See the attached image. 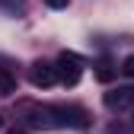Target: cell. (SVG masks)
<instances>
[{
    "mask_svg": "<svg viewBox=\"0 0 134 134\" xmlns=\"http://www.w3.org/2000/svg\"><path fill=\"white\" fill-rule=\"evenodd\" d=\"M29 125L32 128H86V112L77 105H42L29 109Z\"/></svg>",
    "mask_w": 134,
    "mask_h": 134,
    "instance_id": "6da1fadb",
    "label": "cell"
},
{
    "mask_svg": "<svg viewBox=\"0 0 134 134\" xmlns=\"http://www.w3.org/2000/svg\"><path fill=\"white\" fill-rule=\"evenodd\" d=\"M0 7H7V10H23V0H0Z\"/></svg>",
    "mask_w": 134,
    "mask_h": 134,
    "instance_id": "ba28073f",
    "label": "cell"
},
{
    "mask_svg": "<svg viewBox=\"0 0 134 134\" xmlns=\"http://www.w3.org/2000/svg\"><path fill=\"white\" fill-rule=\"evenodd\" d=\"M102 102H105V109H112V112L131 109V105H134V86H112V90L102 96Z\"/></svg>",
    "mask_w": 134,
    "mask_h": 134,
    "instance_id": "277c9868",
    "label": "cell"
},
{
    "mask_svg": "<svg viewBox=\"0 0 134 134\" xmlns=\"http://www.w3.org/2000/svg\"><path fill=\"white\" fill-rule=\"evenodd\" d=\"M96 77L102 80V83H109V80H112V67H109V64H99V70H96Z\"/></svg>",
    "mask_w": 134,
    "mask_h": 134,
    "instance_id": "52a82bcc",
    "label": "cell"
},
{
    "mask_svg": "<svg viewBox=\"0 0 134 134\" xmlns=\"http://www.w3.org/2000/svg\"><path fill=\"white\" fill-rule=\"evenodd\" d=\"M7 134H26V131H23V128H10Z\"/></svg>",
    "mask_w": 134,
    "mask_h": 134,
    "instance_id": "30bf717a",
    "label": "cell"
},
{
    "mask_svg": "<svg viewBox=\"0 0 134 134\" xmlns=\"http://www.w3.org/2000/svg\"><path fill=\"white\" fill-rule=\"evenodd\" d=\"M45 3H48V7H51V10H64L67 3H70V0H45Z\"/></svg>",
    "mask_w": 134,
    "mask_h": 134,
    "instance_id": "9c48e42d",
    "label": "cell"
},
{
    "mask_svg": "<svg viewBox=\"0 0 134 134\" xmlns=\"http://www.w3.org/2000/svg\"><path fill=\"white\" fill-rule=\"evenodd\" d=\"M121 74H125V77H131V80H134V54H128V58H125V61H121Z\"/></svg>",
    "mask_w": 134,
    "mask_h": 134,
    "instance_id": "8992f818",
    "label": "cell"
},
{
    "mask_svg": "<svg viewBox=\"0 0 134 134\" xmlns=\"http://www.w3.org/2000/svg\"><path fill=\"white\" fill-rule=\"evenodd\" d=\"M80 77H83V61L74 51H61L58 54V83H64V86H77Z\"/></svg>",
    "mask_w": 134,
    "mask_h": 134,
    "instance_id": "7a4b0ae2",
    "label": "cell"
},
{
    "mask_svg": "<svg viewBox=\"0 0 134 134\" xmlns=\"http://www.w3.org/2000/svg\"><path fill=\"white\" fill-rule=\"evenodd\" d=\"M13 93H16V80L7 70H0V96H13Z\"/></svg>",
    "mask_w": 134,
    "mask_h": 134,
    "instance_id": "5b68a950",
    "label": "cell"
},
{
    "mask_svg": "<svg viewBox=\"0 0 134 134\" xmlns=\"http://www.w3.org/2000/svg\"><path fill=\"white\" fill-rule=\"evenodd\" d=\"M29 83L38 86V90L54 86V83H58V64H45V61L32 64V67H29Z\"/></svg>",
    "mask_w": 134,
    "mask_h": 134,
    "instance_id": "3957f363",
    "label": "cell"
},
{
    "mask_svg": "<svg viewBox=\"0 0 134 134\" xmlns=\"http://www.w3.org/2000/svg\"><path fill=\"white\" fill-rule=\"evenodd\" d=\"M0 128H3V115H0Z\"/></svg>",
    "mask_w": 134,
    "mask_h": 134,
    "instance_id": "8fae6325",
    "label": "cell"
}]
</instances>
